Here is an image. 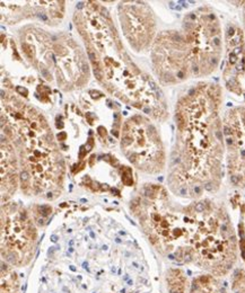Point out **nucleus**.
I'll use <instances>...</instances> for the list:
<instances>
[{
  "label": "nucleus",
  "instance_id": "nucleus-1",
  "mask_svg": "<svg viewBox=\"0 0 245 293\" xmlns=\"http://www.w3.org/2000/svg\"><path fill=\"white\" fill-rule=\"evenodd\" d=\"M144 196L140 222L150 241L171 260L199 267L216 277L233 269L237 238L221 205L210 200L176 205L165 188L154 185L145 189Z\"/></svg>",
  "mask_w": 245,
  "mask_h": 293
},
{
  "label": "nucleus",
  "instance_id": "nucleus-2",
  "mask_svg": "<svg viewBox=\"0 0 245 293\" xmlns=\"http://www.w3.org/2000/svg\"><path fill=\"white\" fill-rule=\"evenodd\" d=\"M220 97L218 86L200 83L177 104L178 139L167 183L180 197L199 199L220 186L224 153L223 124L218 115Z\"/></svg>",
  "mask_w": 245,
  "mask_h": 293
},
{
  "label": "nucleus",
  "instance_id": "nucleus-3",
  "mask_svg": "<svg viewBox=\"0 0 245 293\" xmlns=\"http://www.w3.org/2000/svg\"><path fill=\"white\" fill-rule=\"evenodd\" d=\"M182 34L189 49L192 75L206 76L212 72L221 52L220 27L215 14L207 8L189 14Z\"/></svg>",
  "mask_w": 245,
  "mask_h": 293
},
{
  "label": "nucleus",
  "instance_id": "nucleus-4",
  "mask_svg": "<svg viewBox=\"0 0 245 293\" xmlns=\"http://www.w3.org/2000/svg\"><path fill=\"white\" fill-rule=\"evenodd\" d=\"M36 230L24 209L14 203L2 208L1 213V255L2 262L23 267L33 258Z\"/></svg>",
  "mask_w": 245,
  "mask_h": 293
},
{
  "label": "nucleus",
  "instance_id": "nucleus-5",
  "mask_svg": "<svg viewBox=\"0 0 245 293\" xmlns=\"http://www.w3.org/2000/svg\"><path fill=\"white\" fill-rule=\"evenodd\" d=\"M227 146V170L231 185L245 187V107L228 112L223 124Z\"/></svg>",
  "mask_w": 245,
  "mask_h": 293
},
{
  "label": "nucleus",
  "instance_id": "nucleus-6",
  "mask_svg": "<svg viewBox=\"0 0 245 293\" xmlns=\"http://www.w3.org/2000/svg\"><path fill=\"white\" fill-rule=\"evenodd\" d=\"M186 293H228L226 288L218 280V277L203 274L194 277L189 283Z\"/></svg>",
  "mask_w": 245,
  "mask_h": 293
},
{
  "label": "nucleus",
  "instance_id": "nucleus-7",
  "mask_svg": "<svg viewBox=\"0 0 245 293\" xmlns=\"http://www.w3.org/2000/svg\"><path fill=\"white\" fill-rule=\"evenodd\" d=\"M1 293H19V279L14 266L1 263Z\"/></svg>",
  "mask_w": 245,
  "mask_h": 293
},
{
  "label": "nucleus",
  "instance_id": "nucleus-8",
  "mask_svg": "<svg viewBox=\"0 0 245 293\" xmlns=\"http://www.w3.org/2000/svg\"><path fill=\"white\" fill-rule=\"evenodd\" d=\"M231 290L234 293H245V269H236L233 273Z\"/></svg>",
  "mask_w": 245,
  "mask_h": 293
},
{
  "label": "nucleus",
  "instance_id": "nucleus-9",
  "mask_svg": "<svg viewBox=\"0 0 245 293\" xmlns=\"http://www.w3.org/2000/svg\"><path fill=\"white\" fill-rule=\"evenodd\" d=\"M41 71H42V73H43V76L45 77V79H48V80L51 79V76H50V73L48 72V70H45V69L43 68V69H42Z\"/></svg>",
  "mask_w": 245,
  "mask_h": 293
},
{
  "label": "nucleus",
  "instance_id": "nucleus-10",
  "mask_svg": "<svg viewBox=\"0 0 245 293\" xmlns=\"http://www.w3.org/2000/svg\"><path fill=\"white\" fill-rule=\"evenodd\" d=\"M244 20H245V2H244Z\"/></svg>",
  "mask_w": 245,
  "mask_h": 293
}]
</instances>
